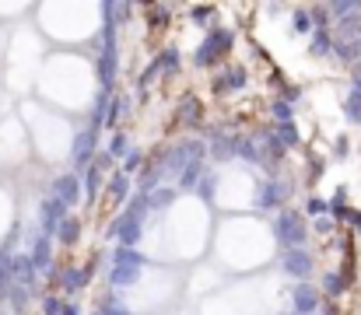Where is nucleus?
Listing matches in <instances>:
<instances>
[{"mask_svg":"<svg viewBox=\"0 0 361 315\" xmlns=\"http://www.w3.org/2000/svg\"><path fill=\"white\" fill-rule=\"evenodd\" d=\"M235 49V28L232 25H214L211 32H203L200 46L189 52V64L196 70H214L228 64V52Z\"/></svg>","mask_w":361,"mask_h":315,"instance_id":"f257e3e1","label":"nucleus"},{"mask_svg":"<svg viewBox=\"0 0 361 315\" xmlns=\"http://www.w3.org/2000/svg\"><path fill=\"white\" fill-rule=\"evenodd\" d=\"M144 165H147V154H144L140 147H133V151H130V154L123 158V165H120V172L133 179V175H140V169H144Z\"/></svg>","mask_w":361,"mask_h":315,"instance_id":"7c9ffc66","label":"nucleus"},{"mask_svg":"<svg viewBox=\"0 0 361 315\" xmlns=\"http://www.w3.org/2000/svg\"><path fill=\"white\" fill-rule=\"evenodd\" d=\"M270 120H274V126L295 123V105H288L284 98H274V102H270Z\"/></svg>","mask_w":361,"mask_h":315,"instance_id":"c756f323","label":"nucleus"},{"mask_svg":"<svg viewBox=\"0 0 361 315\" xmlns=\"http://www.w3.org/2000/svg\"><path fill=\"white\" fill-rule=\"evenodd\" d=\"M211 165L207 162H193V165H186V172L176 179V189H196V182L203 179V172H207Z\"/></svg>","mask_w":361,"mask_h":315,"instance_id":"393cba45","label":"nucleus"},{"mask_svg":"<svg viewBox=\"0 0 361 315\" xmlns=\"http://www.w3.org/2000/svg\"><path fill=\"white\" fill-rule=\"evenodd\" d=\"M130 196H133V179H130V175H123V172L116 169V172L106 179V200H109L116 210H123Z\"/></svg>","mask_w":361,"mask_h":315,"instance_id":"ddd939ff","label":"nucleus"},{"mask_svg":"<svg viewBox=\"0 0 361 315\" xmlns=\"http://www.w3.org/2000/svg\"><path fill=\"white\" fill-rule=\"evenodd\" d=\"M291 301H295V312L298 315H316V308H320V291L313 287V284H295L291 287Z\"/></svg>","mask_w":361,"mask_h":315,"instance_id":"dca6fc26","label":"nucleus"},{"mask_svg":"<svg viewBox=\"0 0 361 315\" xmlns=\"http://www.w3.org/2000/svg\"><path fill=\"white\" fill-rule=\"evenodd\" d=\"M32 298H35V294H32L28 287L15 284V287H11V294H8V305H11V312H15V315H25V312H28V305H32Z\"/></svg>","mask_w":361,"mask_h":315,"instance_id":"a878e982","label":"nucleus"},{"mask_svg":"<svg viewBox=\"0 0 361 315\" xmlns=\"http://www.w3.org/2000/svg\"><path fill=\"white\" fill-rule=\"evenodd\" d=\"M218 182H221V175H218L214 169H207V172H203V179L196 182V189H193V193H196L200 200H207V203H211V200H214V193H218Z\"/></svg>","mask_w":361,"mask_h":315,"instance_id":"cd10ccee","label":"nucleus"},{"mask_svg":"<svg viewBox=\"0 0 361 315\" xmlns=\"http://www.w3.org/2000/svg\"><path fill=\"white\" fill-rule=\"evenodd\" d=\"M53 245H57V238H49V235H42V231H35L32 238H28V245H25V252L32 256V262H35V270L42 274V270H49L57 262V256H53Z\"/></svg>","mask_w":361,"mask_h":315,"instance_id":"9b49d317","label":"nucleus"},{"mask_svg":"<svg viewBox=\"0 0 361 315\" xmlns=\"http://www.w3.org/2000/svg\"><path fill=\"white\" fill-rule=\"evenodd\" d=\"M81 186H84V200H88V207H95L98 196H106V175H102L98 169H88V172L81 175Z\"/></svg>","mask_w":361,"mask_h":315,"instance_id":"aec40b11","label":"nucleus"},{"mask_svg":"<svg viewBox=\"0 0 361 315\" xmlns=\"http://www.w3.org/2000/svg\"><path fill=\"white\" fill-rule=\"evenodd\" d=\"M154 60H158V67H162V77L172 81L179 74V67H183V52H179V46H165Z\"/></svg>","mask_w":361,"mask_h":315,"instance_id":"4be33fe9","label":"nucleus"},{"mask_svg":"<svg viewBox=\"0 0 361 315\" xmlns=\"http://www.w3.org/2000/svg\"><path fill=\"white\" fill-rule=\"evenodd\" d=\"M67 218H71V207L67 203H60L57 196H42V203H39V231L42 235L57 238V231H60V225Z\"/></svg>","mask_w":361,"mask_h":315,"instance_id":"423d86ee","label":"nucleus"},{"mask_svg":"<svg viewBox=\"0 0 361 315\" xmlns=\"http://www.w3.org/2000/svg\"><path fill=\"white\" fill-rule=\"evenodd\" d=\"M144 267H147V256H144L140 249L116 245V249L109 252V270H106V280H109V287L120 294V291H127V287H133V284L140 280Z\"/></svg>","mask_w":361,"mask_h":315,"instance_id":"f03ea898","label":"nucleus"},{"mask_svg":"<svg viewBox=\"0 0 361 315\" xmlns=\"http://www.w3.org/2000/svg\"><path fill=\"white\" fill-rule=\"evenodd\" d=\"M176 196H179L176 182H172V186H158V189L151 193V210H169V207L176 203Z\"/></svg>","mask_w":361,"mask_h":315,"instance_id":"c85d7f7f","label":"nucleus"},{"mask_svg":"<svg viewBox=\"0 0 361 315\" xmlns=\"http://www.w3.org/2000/svg\"><path fill=\"white\" fill-rule=\"evenodd\" d=\"M91 169H98L102 175H106V179H109V175H113V172H116L120 165H116V158H113V154H109L106 147H102V151L95 154V162H91Z\"/></svg>","mask_w":361,"mask_h":315,"instance_id":"72a5a7b5","label":"nucleus"},{"mask_svg":"<svg viewBox=\"0 0 361 315\" xmlns=\"http://www.w3.org/2000/svg\"><path fill=\"white\" fill-rule=\"evenodd\" d=\"M144 18H147V28L151 32H165L172 25V8L169 4H147L144 8Z\"/></svg>","mask_w":361,"mask_h":315,"instance_id":"412c9836","label":"nucleus"},{"mask_svg":"<svg viewBox=\"0 0 361 315\" xmlns=\"http://www.w3.org/2000/svg\"><path fill=\"white\" fill-rule=\"evenodd\" d=\"M81 238H84V221L71 214V218L60 225V231H57V245H60V249H77Z\"/></svg>","mask_w":361,"mask_h":315,"instance_id":"a211bd4d","label":"nucleus"},{"mask_svg":"<svg viewBox=\"0 0 361 315\" xmlns=\"http://www.w3.org/2000/svg\"><path fill=\"white\" fill-rule=\"evenodd\" d=\"M274 137L281 140V147H284V151H291V147H298V144H302V137H298V130H295V123H284V126H274Z\"/></svg>","mask_w":361,"mask_h":315,"instance_id":"473e14b6","label":"nucleus"},{"mask_svg":"<svg viewBox=\"0 0 361 315\" xmlns=\"http://www.w3.org/2000/svg\"><path fill=\"white\" fill-rule=\"evenodd\" d=\"M106 238L109 242H116V245H127V249H137L140 245V238H144V225L140 221H133V218H127L123 210L109 221V228H106Z\"/></svg>","mask_w":361,"mask_h":315,"instance_id":"0eeeda50","label":"nucleus"},{"mask_svg":"<svg viewBox=\"0 0 361 315\" xmlns=\"http://www.w3.org/2000/svg\"><path fill=\"white\" fill-rule=\"evenodd\" d=\"M308 15H313V21H316V32H323V28H326V15H330L326 8H313Z\"/></svg>","mask_w":361,"mask_h":315,"instance_id":"58836bf2","label":"nucleus"},{"mask_svg":"<svg viewBox=\"0 0 361 315\" xmlns=\"http://www.w3.org/2000/svg\"><path fill=\"white\" fill-rule=\"evenodd\" d=\"M274 235H277V242L284 249H302V242H305V221H302L298 210H281L277 221H274Z\"/></svg>","mask_w":361,"mask_h":315,"instance_id":"39448f33","label":"nucleus"},{"mask_svg":"<svg viewBox=\"0 0 361 315\" xmlns=\"http://www.w3.org/2000/svg\"><path fill=\"white\" fill-rule=\"evenodd\" d=\"M211 88H214V95H221V98L228 95V98H232V95H239V91H246V88H249V70H246L242 64L228 60V64L218 70V77H214V84H211Z\"/></svg>","mask_w":361,"mask_h":315,"instance_id":"6e6552de","label":"nucleus"},{"mask_svg":"<svg viewBox=\"0 0 361 315\" xmlns=\"http://www.w3.org/2000/svg\"><path fill=\"white\" fill-rule=\"evenodd\" d=\"M326 49H330L326 32H313V39H308V52H313V57H326Z\"/></svg>","mask_w":361,"mask_h":315,"instance_id":"c9c22d12","label":"nucleus"},{"mask_svg":"<svg viewBox=\"0 0 361 315\" xmlns=\"http://www.w3.org/2000/svg\"><path fill=\"white\" fill-rule=\"evenodd\" d=\"M288 200V182L281 175H267L256 182V196H252V207L260 210V214H270V210H277L281 203Z\"/></svg>","mask_w":361,"mask_h":315,"instance_id":"20e7f679","label":"nucleus"},{"mask_svg":"<svg viewBox=\"0 0 361 315\" xmlns=\"http://www.w3.org/2000/svg\"><path fill=\"white\" fill-rule=\"evenodd\" d=\"M60 277H64V262H53L49 270H42V280H46L49 287H60Z\"/></svg>","mask_w":361,"mask_h":315,"instance_id":"e433bc0d","label":"nucleus"},{"mask_svg":"<svg viewBox=\"0 0 361 315\" xmlns=\"http://www.w3.org/2000/svg\"><path fill=\"white\" fill-rule=\"evenodd\" d=\"M313 267H316V259L313 256H308L305 249H284L281 252V270L288 274V277H308V274H313Z\"/></svg>","mask_w":361,"mask_h":315,"instance_id":"f8f14e48","label":"nucleus"},{"mask_svg":"<svg viewBox=\"0 0 361 315\" xmlns=\"http://www.w3.org/2000/svg\"><path fill=\"white\" fill-rule=\"evenodd\" d=\"M200 123H203V102H200L196 95H186V98L179 102L176 126H183V130H200Z\"/></svg>","mask_w":361,"mask_h":315,"instance_id":"2eb2a0df","label":"nucleus"},{"mask_svg":"<svg viewBox=\"0 0 361 315\" xmlns=\"http://www.w3.org/2000/svg\"><path fill=\"white\" fill-rule=\"evenodd\" d=\"M305 210H308V214H323L326 203H323L320 196H308V200H305Z\"/></svg>","mask_w":361,"mask_h":315,"instance_id":"ea45409f","label":"nucleus"},{"mask_svg":"<svg viewBox=\"0 0 361 315\" xmlns=\"http://www.w3.org/2000/svg\"><path fill=\"white\" fill-rule=\"evenodd\" d=\"M88 284H91V274H88L84 267H64V277H60L57 294L67 298V301H74V294H81Z\"/></svg>","mask_w":361,"mask_h":315,"instance_id":"4468645a","label":"nucleus"},{"mask_svg":"<svg viewBox=\"0 0 361 315\" xmlns=\"http://www.w3.org/2000/svg\"><path fill=\"white\" fill-rule=\"evenodd\" d=\"M106 151L116 158V165H123V158L133 151V140H130V133H123V130H116L109 140H106Z\"/></svg>","mask_w":361,"mask_h":315,"instance_id":"b1692460","label":"nucleus"},{"mask_svg":"<svg viewBox=\"0 0 361 315\" xmlns=\"http://www.w3.org/2000/svg\"><path fill=\"white\" fill-rule=\"evenodd\" d=\"M49 196H57L60 203H67L71 210L84 200V186H81V175L74 172V169H67V172H60V175H53V182H49Z\"/></svg>","mask_w":361,"mask_h":315,"instance_id":"1a4fd4ad","label":"nucleus"},{"mask_svg":"<svg viewBox=\"0 0 361 315\" xmlns=\"http://www.w3.org/2000/svg\"><path fill=\"white\" fill-rule=\"evenodd\" d=\"M158 186H165V172H162V165L151 158V162L140 169V175H137V193H147V196H151Z\"/></svg>","mask_w":361,"mask_h":315,"instance_id":"6ab92c4d","label":"nucleus"},{"mask_svg":"<svg viewBox=\"0 0 361 315\" xmlns=\"http://www.w3.org/2000/svg\"><path fill=\"white\" fill-rule=\"evenodd\" d=\"M291 28H295L298 35H308V32L316 28V25H313V15H308V11H295V18H291Z\"/></svg>","mask_w":361,"mask_h":315,"instance_id":"f704fd0d","label":"nucleus"},{"mask_svg":"<svg viewBox=\"0 0 361 315\" xmlns=\"http://www.w3.org/2000/svg\"><path fill=\"white\" fill-rule=\"evenodd\" d=\"M98 137H102V130H98V126H81V130L74 133V144H71V162H74V172H77V175H84V172L91 169L95 154H98Z\"/></svg>","mask_w":361,"mask_h":315,"instance_id":"7ed1b4c3","label":"nucleus"},{"mask_svg":"<svg viewBox=\"0 0 361 315\" xmlns=\"http://www.w3.org/2000/svg\"><path fill=\"white\" fill-rule=\"evenodd\" d=\"M64 315H84L81 301H67V305H64Z\"/></svg>","mask_w":361,"mask_h":315,"instance_id":"a19ab883","label":"nucleus"},{"mask_svg":"<svg viewBox=\"0 0 361 315\" xmlns=\"http://www.w3.org/2000/svg\"><path fill=\"white\" fill-rule=\"evenodd\" d=\"M127 113H130V95H123V91H113V98H109V109H106V126H102V130L116 133V130H120V123L127 120Z\"/></svg>","mask_w":361,"mask_h":315,"instance_id":"f3484780","label":"nucleus"},{"mask_svg":"<svg viewBox=\"0 0 361 315\" xmlns=\"http://www.w3.org/2000/svg\"><path fill=\"white\" fill-rule=\"evenodd\" d=\"M64 305H67V298H60L57 291H49V294H42L39 312H42V315H64Z\"/></svg>","mask_w":361,"mask_h":315,"instance_id":"2f4dec72","label":"nucleus"},{"mask_svg":"<svg viewBox=\"0 0 361 315\" xmlns=\"http://www.w3.org/2000/svg\"><path fill=\"white\" fill-rule=\"evenodd\" d=\"M95 77L102 91H113L120 81V49H102L95 57Z\"/></svg>","mask_w":361,"mask_h":315,"instance_id":"9d476101","label":"nucleus"},{"mask_svg":"<svg viewBox=\"0 0 361 315\" xmlns=\"http://www.w3.org/2000/svg\"><path fill=\"white\" fill-rule=\"evenodd\" d=\"M123 214L144 225V221L151 218V196H147V193H137V189H133V196H130V200H127V207H123Z\"/></svg>","mask_w":361,"mask_h":315,"instance_id":"5701e85b","label":"nucleus"},{"mask_svg":"<svg viewBox=\"0 0 361 315\" xmlns=\"http://www.w3.org/2000/svg\"><path fill=\"white\" fill-rule=\"evenodd\" d=\"M340 287H344V284H340L337 274H326V277H323V291H326V294H340Z\"/></svg>","mask_w":361,"mask_h":315,"instance_id":"4c0bfd02","label":"nucleus"},{"mask_svg":"<svg viewBox=\"0 0 361 315\" xmlns=\"http://www.w3.org/2000/svg\"><path fill=\"white\" fill-rule=\"evenodd\" d=\"M214 15H218V8H211V4H203V8H189V18H193V25L200 28V32H211L218 21H214Z\"/></svg>","mask_w":361,"mask_h":315,"instance_id":"bb28decb","label":"nucleus"},{"mask_svg":"<svg viewBox=\"0 0 361 315\" xmlns=\"http://www.w3.org/2000/svg\"><path fill=\"white\" fill-rule=\"evenodd\" d=\"M91 315H106V312H102V308H95V312H91Z\"/></svg>","mask_w":361,"mask_h":315,"instance_id":"79ce46f5","label":"nucleus"}]
</instances>
